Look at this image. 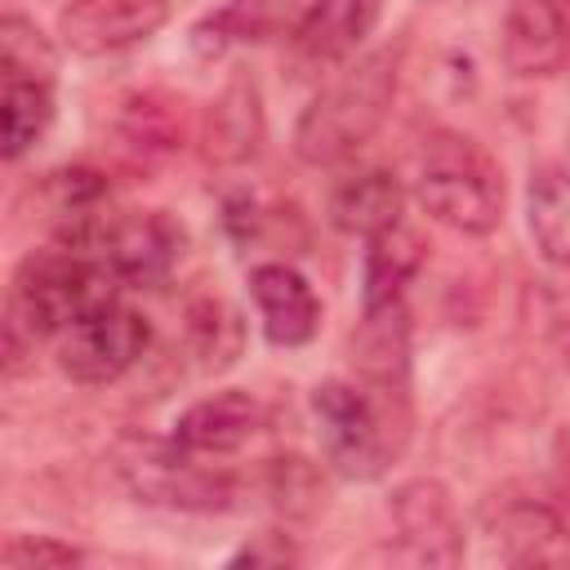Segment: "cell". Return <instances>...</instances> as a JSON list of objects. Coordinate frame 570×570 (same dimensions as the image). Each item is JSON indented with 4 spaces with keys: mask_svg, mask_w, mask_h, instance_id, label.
<instances>
[{
    "mask_svg": "<svg viewBox=\"0 0 570 570\" xmlns=\"http://www.w3.org/2000/svg\"><path fill=\"white\" fill-rule=\"evenodd\" d=\"M396 98V53L379 49L338 67V76L303 107L294 125V156L330 169L352 160L387 120Z\"/></svg>",
    "mask_w": 570,
    "mask_h": 570,
    "instance_id": "7a4b0ae2",
    "label": "cell"
},
{
    "mask_svg": "<svg viewBox=\"0 0 570 570\" xmlns=\"http://www.w3.org/2000/svg\"><path fill=\"white\" fill-rule=\"evenodd\" d=\"M187 347H191V356H200L205 370H227L245 347L240 312L218 294L191 298L187 303Z\"/></svg>",
    "mask_w": 570,
    "mask_h": 570,
    "instance_id": "7402d4cb",
    "label": "cell"
},
{
    "mask_svg": "<svg viewBox=\"0 0 570 570\" xmlns=\"http://www.w3.org/2000/svg\"><path fill=\"white\" fill-rule=\"evenodd\" d=\"M525 223L539 254L570 272V169H543L530 178Z\"/></svg>",
    "mask_w": 570,
    "mask_h": 570,
    "instance_id": "44dd1931",
    "label": "cell"
},
{
    "mask_svg": "<svg viewBox=\"0 0 570 570\" xmlns=\"http://www.w3.org/2000/svg\"><path fill=\"white\" fill-rule=\"evenodd\" d=\"M272 0H223L191 27V49L196 58H223L236 45H254L272 31Z\"/></svg>",
    "mask_w": 570,
    "mask_h": 570,
    "instance_id": "603a6c76",
    "label": "cell"
},
{
    "mask_svg": "<svg viewBox=\"0 0 570 570\" xmlns=\"http://www.w3.org/2000/svg\"><path fill=\"white\" fill-rule=\"evenodd\" d=\"M258 423H263V405L249 392L227 387L191 401L174 423V441L200 459H223V454H236L258 432Z\"/></svg>",
    "mask_w": 570,
    "mask_h": 570,
    "instance_id": "2e32d148",
    "label": "cell"
},
{
    "mask_svg": "<svg viewBox=\"0 0 570 570\" xmlns=\"http://www.w3.org/2000/svg\"><path fill=\"white\" fill-rule=\"evenodd\" d=\"M169 22V0H71L58 13V36L80 58H111L151 40Z\"/></svg>",
    "mask_w": 570,
    "mask_h": 570,
    "instance_id": "8fae6325",
    "label": "cell"
},
{
    "mask_svg": "<svg viewBox=\"0 0 570 570\" xmlns=\"http://www.w3.org/2000/svg\"><path fill=\"white\" fill-rule=\"evenodd\" d=\"M183 138V125L174 116V107L160 94H134L120 107V142L134 156H165L174 151Z\"/></svg>",
    "mask_w": 570,
    "mask_h": 570,
    "instance_id": "d4e9b609",
    "label": "cell"
},
{
    "mask_svg": "<svg viewBox=\"0 0 570 570\" xmlns=\"http://www.w3.org/2000/svg\"><path fill=\"white\" fill-rule=\"evenodd\" d=\"M392 530L396 557L410 566H459L463 561V521L454 494L436 476H414L392 490Z\"/></svg>",
    "mask_w": 570,
    "mask_h": 570,
    "instance_id": "52a82bcc",
    "label": "cell"
},
{
    "mask_svg": "<svg viewBox=\"0 0 570 570\" xmlns=\"http://www.w3.org/2000/svg\"><path fill=\"white\" fill-rule=\"evenodd\" d=\"M365 245L370 249H365V267H361V312L405 303V285L423 267V240L410 227H392Z\"/></svg>",
    "mask_w": 570,
    "mask_h": 570,
    "instance_id": "ac0fdd59",
    "label": "cell"
},
{
    "mask_svg": "<svg viewBox=\"0 0 570 570\" xmlns=\"http://www.w3.org/2000/svg\"><path fill=\"white\" fill-rule=\"evenodd\" d=\"M258 490L285 521H316L330 503V481H325L321 463H312L303 454L267 459L258 472Z\"/></svg>",
    "mask_w": 570,
    "mask_h": 570,
    "instance_id": "d6986e66",
    "label": "cell"
},
{
    "mask_svg": "<svg viewBox=\"0 0 570 570\" xmlns=\"http://www.w3.org/2000/svg\"><path fill=\"white\" fill-rule=\"evenodd\" d=\"M111 472L138 503L169 512H232L240 499L236 476L227 468L200 463V454L178 445L174 432H125L111 445Z\"/></svg>",
    "mask_w": 570,
    "mask_h": 570,
    "instance_id": "277c9868",
    "label": "cell"
},
{
    "mask_svg": "<svg viewBox=\"0 0 570 570\" xmlns=\"http://www.w3.org/2000/svg\"><path fill=\"white\" fill-rule=\"evenodd\" d=\"M401 209H405V187L383 165H356V169H347L330 187V200H325L330 223L343 236H361V240H374V236L401 227Z\"/></svg>",
    "mask_w": 570,
    "mask_h": 570,
    "instance_id": "9a60e30c",
    "label": "cell"
},
{
    "mask_svg": "<svg viewBox=\"0 0 570 570\" xmlns=\"http://www.w3.org/2000/svg\"><path fill=\"white\" fill-rule=\"evenodd\" d=\"M147 343H151L147 316L116 298L89 312L85 321H76L58 338V370L80 387H107L142 361Z\"/></svg>",
    "mask_w": 570,
    "mask_h": 570,
    "instance_id": "8992f818",
    "label": "cell"
},
{
    "mask_svg": "<svg viewBox=\"0 0 570 570\" xmlns=\"http://www.w3.org/2000/svg\"><path fill=\"white\" fill-rule=\"evenodd\" d=\"M249 298L258 307V325L272 347H303L321 330V298L307 276L281 258L258 263L249 272Z\"/></svg>",
    "mask_w": 570,
    "mask_h": 570,
    "instance_id": "5bb4252c",
    "label": "cell"
},
{
    "mask_svg": "<svg viewBox=\"0 0 570 570\" xmlns=\"http://www.w3.org/2000/svg\"><path fill=\"white\" fill-rule=\"evenodd\" d=\"M289 561H298V552L289 548L285 534H258V543L232 552V566H289Z\"/></svg>",
    "mask_w": 570,
    "mask_h": 570,
    "instance_id": "4316f807",
    "label": "cell"
},
{
    "mask_svg": "<svg viewBox=\"0 0 570 570\" xmlns=\"http://www.w3.org/2000/svg\"><path fill=\"white\" fill-rule=\"evenodd\" d=\"M205 156L214 165H245L258 156L263 142V102L254 80L236 76L205 111Z\"/></svg>",
    "mask_w": 570,
    "mask_h": 570,
    "instance_id": "e0dca14e",
    "label": "cell"
},
{
    "mask_svg": "<svg viewBox=\"0 0 570 570\" xmlns=\"http://www.w3.org/2000/svg\"><path fill=\"white\" fill-rule=\"evenodd\" d=\"M187 249V232L178 218L165 209H142V214H120L107 223L98 254L116 272L125 289H156L174 276L178 258Z\"/></svg>",
    "mask_w": 570,
    "mask_h": 570,
    "instance_id": "ba28073f",
    "label": "cell"
},
{
    "mask_svg": "<svg viewBox=\"0 0 570 570\" xmlns=\"http://www.w3.org/2000/svg\"><path fill=\"white\" fill-rule=\"evenodd\" d=\"M383 18V0H294L285 40L307 67H343L370 40Z\"/></svg>",
    "mask_w": 570,
    "mask_h": 570,
    "instance_id": "30bf717a",
    "label": "cell"
},
{
    "mask_svg": "<svg viewBox=\"0 0 570 570\" xmlns=\"http://www.w3.org/2000/svg\"><path fill=\"white\" fill-rule=\"evenodd\" d=\"M85 552L76 543H62L53 534H9L0 543V566L13 570H40V566H80Z\"/></svg>",
    "mask_w": 570,
    "mask_h": 570,
    "instance_id": "484cf974",
    "label": "cell"
},
{
    "mask_svg": "<svg viewBox=\"0 0 570 570\" xmlns=\"http://www.w3.org/2000/svg\"><path fill=\"white\" fill-rule=\"evenodd\" d=\"M481 534L508 566H557L570 557V525L557 503L530 494H499L481 508Z\"/></svg>",
    "mask_w": 570,
    "mask_h": 570,
    "instance_id": "9c48e42d",
    "label": "cell"
},
{
    "mask_svg": "<svg viewBox=\"0 0 570 570\" xmlns=\"http://www.w3.org/2000/svg\"><path fill=\"white\" fill-rule=\"evenodd\" d=\"M392 392H379L361 379H325L312 387V414L321 432L325 463L347 481H374L401 450V419L392 414Z\"/></svg>",
    "mask_w": 570,
    "mask_h": 570,
    "instance_id": "5b68a950",
    "label": "cell"
},
{
    "mask_svg": "<svg viewBox=\"0 0 570 570\" xmlns=\"http://www.w3.org/2000/svg\"><path fill=\"white\" fill-rule=\"evenodd\" d=\"M107 196H111V183L89 165L49 169L36 187V205H40L49 236L58 245H80V249H98V240L111 223Z\"/></svg>",
    "mask_w": 570,
    "mask_h": 570,
    "instance_id": "4fadbf2b",
    "label": "cell"
},
{
    "mask_svg": "<svg viewBox=\"0 0 570 570\" xmlns=\"http://www.w3.org/2000/svg\"><path fill=\"white\" fill-rule=\"evenodd\" d=\"M561 517H566V525H570V472H566V481H561Z\"/></svg>",
    "mask_w": 570,
    "mask_h": 570,
    "instance_id": "83f0119b",
    "label": "cell"
},
{
    "mask_svg": "<svg viewBox=\"0 0 570 570\" xmlns=\"http://www.w3.org/2000/svg\"><path fill=\"white\" fill-rule=\"evenodd\" d=\"M0 76H22V80H58V49L49 45V36L22 18V13H4L0 18Z\"/></svg>",
    "mask_w": 570,
    "mask_h": 570,
    "instance_id": "cb8c5ba5",
    "label": "cell"
},
{
    "mask_svg": "<svg viewBox=\"0 0 570 570\" xmlns=\"http://www.w3.org/2000/svg\"><path fill=\"white\" fill-rule=\"evenodd\" d=\"M53 125V85L0 76V129H4V160H22Z\"/></svg>",
    "mask_w": 570,
    "mask_h": 570,
    "instance_id": "ffe728a7",
    "label": "cell"
},
{
    "mask_svg": "<svg viewBox=\"0 0 570 570\" xmlns=\"http://www.w3.org/2000/svg\"><path fill=\"white\" fill-rule=\"evenodd\" d=\"M570 27L557 0H503L499 58L517 80H543L566 67Z\"/></svg>",
    "mask_w": 570,
    "mask_h": 570,
    "instance_id": "7c38bea8",
    "label": "cell"
},
{
    "mask_svg": "<svg viewBox=\"0 0 570 570\" xmlns=\"http://www.w3.org/2000/svg\"><path fill=\"white\" fill-rule=\"evenodd\" d=\"M414 200L432 223L459 236H490L503 218V174L481 142L463 134H436L423 142Z\"/></svg>",
    "mask_w": 570,
    "mask_h": 570,
    "instance_id": "3957f363",
    "label": "cell"
},
{
    "mask_svg": "<svg viewBox=\"0 0 570 570\" xmlns=\"http://www.w3.org/2000/svg\"><path fill=\"white\" fill-rule=\"evenodd\" d=\"M120 289L125 285L116 281V272L107 267V258L98 249L58 245V240H49L45 249H31L18 263V272L9 281V303H4L9 370H18V361L27 352H36V343L62 338L76 321L116 303Z\"/></svg>",
    "mask_w": 570,
    "mask_h": 570,
    "instance_id": "6da1fadb",
    "label": "cell"
}]
</instances>
